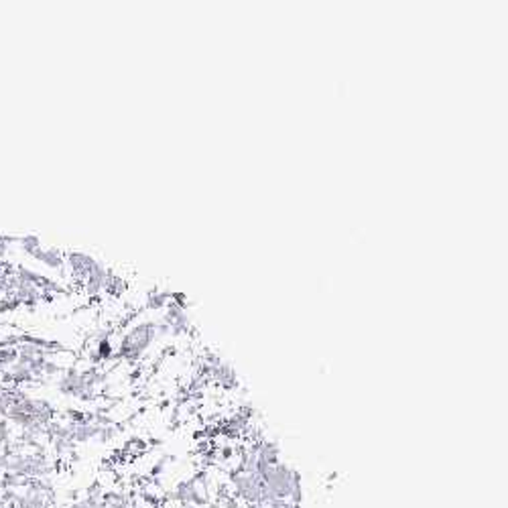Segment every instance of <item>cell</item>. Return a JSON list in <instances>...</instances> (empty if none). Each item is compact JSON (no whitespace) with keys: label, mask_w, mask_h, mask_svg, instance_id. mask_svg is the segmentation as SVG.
Here are the masks:
<instances>
[{"label":"cell","mask_w":508,"mask_h":508,"mask_svg":"<svg viewBox=\"0 0 508 508\" xmlns=\"http://www.w3.org/2000/svg\"><path fill=\"white\" fill-rule=\"evenodd\" d=\"M266 508H297V504L289 502V500H271Z\"/></svg>","instance_id":"6da1fadb"}]
</instances>
